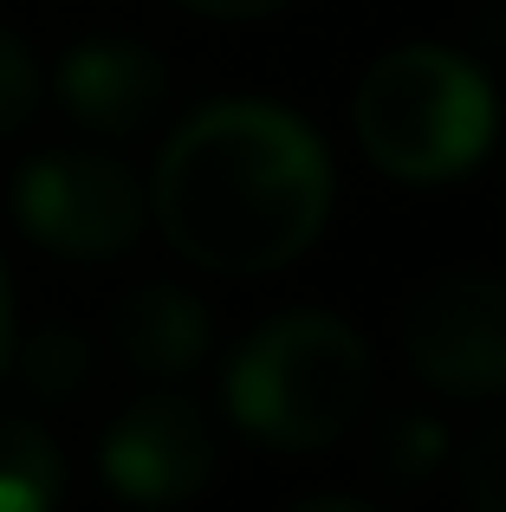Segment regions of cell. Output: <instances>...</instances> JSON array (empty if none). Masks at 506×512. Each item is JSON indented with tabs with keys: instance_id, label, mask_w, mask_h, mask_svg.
<instances>
[{
	"instance_id": "cell-14",
	"label": "cell",
	"mask_w": 506,
	"mask_h": 512,
	"mask_svg": "<svg viewBox=\"0 0 506 512\" xmlns=\"http://www.w3.org/2000/svg\"><path fill=\"white\" fill-rule=\"evenodd\" d=\"M182 7H195V13H215V20H260V13H279V7H292V0H182Z\"/></svg>"
},
{
	"instance_id": "cell-2",
	"label": "cell",
	"mask_w": 506,
	"mask_h": 512,
	"mask_svg": "<svg viewBox=\"0 0 506 512\" xmlns=\"http://www.w3.org/2000/svg\"><path fill=\"white\" fill-rule=\"evenodd\" d=\"M370 402V344L325 312L260 325L228 363V415L266 448H331Z\"/></svg>"
},
{
	"instance_id": "cell-11",
	"label": "cell",
	"mask_w": 506,
	"mask_h": 512,
	"mask_svg": "<svg viewBox=\"0 0 506 512\" xmlns=\"http://www.w3.org/2000/svg\"><path fill=\"white\" fill-rule=\"evenodd\" d=\"M442 454H448V435L429 422V415H396V422L383 428V441H377V467L390 480H403V487L429 480Z\"/></svg>"
},
{
	"instance_id": "cell-10",
	"label": "cell",
	"mask_w": 506,
	"mask_h": 512,
	"mask_svg": "<svg viewBox=\"0 0 506 512\" xmlns=\"http://www.w3.org/2000/svg\"><path fill=\"white\" fill-rule=\"evenodd\" d=\"M91 376V344L78 338V331H39L33 344H26V389L33 396H78V383Z\"/></svg>"
},
{
	"instance_id": "cell-1",
	"label": "cell",
	"mask_w": 506,
	"mask_h": 512,
	"mask_svg": "<svg viewBox=\"0 0 506 512\" xmlns=\"http://www.w3.org/2000/svg\"><path fill=\"white\" fill-rule=\"evenodd\" d=\"M156 221L208 273H273L299 260L331 214L325 143L279 104H208L156 163Z\"/></svg>"
},
{
	"instance_id": "cell-5",
	"label": "cell",
	"mask_w": 506,
	"mask_h": 512,
	"mask_svg": "<svg viewBox=\"0 0 506 512\" xmlns=\"http://www.w3.org/2000/svg\"><path fill=\"white\" fill-rule=\"evenodd\" d=\"M403 357L448 396L506 389V279L448 273L403 305Z\"/></svg>"
},
{
	"instance_id": "cell-9",
	"label": "cell",
	"mask_w": 506,
	"mask_h": 512,
	"mask_svg": "<svg viewBox=\"0 0 506 512\" xmlns=\"http://www.w3.org/2000/svg\"><path fill=\"white\" fill-rule=\"evenodd\" d=\"M65 493L59 448L20 415H0V512H39Z\"/></svg>"
},
{
	"instance_id": "cell-3",
	"label": "cell",
	"mask_w": 506,
	"mask_h": 512,
	"mask_svg": "<svg viewBox=\"0 0 506 512\" xmlns=\"http://www.w3.org/2000/svg\"><path fill=\"white\" fill-rule=\"evenodd\" d=\"M357 143L396 182H448L494 143V91L448 46H396L357 85Z\"/></svg>"
},
{
	"instance_id": "cell-13",
	"label": "cell",
	"mask_w": 506,
	"mask_h": 512,
	"mask_svg": "<svg viewBox=\"0 0 506 512\" xmlns=\"http://www.w3.org/2000/svg\"><path fill=\"white\" fill-rule=\"evenodd\" d=\"M33 104H39V65H33V52H26L13 33H0V137L20 130L26 117H33Z\"/></svg>"
},
{
	"instance_id": "cell-12",
	"label": "cell",
	"mask_w": 506,
	"mask_h": 512,
	"mask_svg": "<svg viewBox=\"0 0 506 512\" xmlns=\"http://www.w3.org/2000/svg\"><path fill=\"white\" fill-rule=\"evenodd\" d=\"M461 493L481 512H506V415H494V422L461 448Z\"/></svg>"
},
{
	"instance_id": "cell-8",
	"label": "cell",
	"mask_w": 506,
	"mask_h": 512,
	"mask_svg": "<svg viewBox=\"0 0 506 512\" xmlns=\"http://www.w3.org/2000/svg\"><path fill=\"white\" fill-rule=\"evenodd\" d=\"M111 338L124 350V363L156 376L195 370L208 357V312L202 299H189L182 286H137L111 318Z\"/></svg>"
},
{
	"instance_id": "cell-7",
	"label": "cell",
	"mask_w": 506,
	"mask_h": 512,
	"mask_svg": "<svg viewBox=\"0 0 506 512\" xmlns=\"http://www.w3.org/2000/svg\"><path fill=\"white\" fill-rule=\"evenodd\" d=\"M59 98L78 124L104 130V137H137L169 104V72L137 39H85L59 65Z\"/></svg>"
},
{
	"instance_id": "cell-4",
	"label": "cell",
	"mask_w": 506,
	"mask_h": 512,
	"mask_svg": "<svg viewBox=\"0 0 506 512\" xmlns=\"http://www.w3.org/2000/svg\"><path fill=\"white\" fill-rule=\"evenodd\" d=\"M13 214L39 247L65 260H111L143 227V188L137 175L111 156H39L13 182Z\"/></svg>"
},
{
	"instance_id": "cell-6",
	"label": "cell",
	"mask_w": 506,
	"mask_h": 512,
	"mask_svg": "<svg viewBox=\"0 0 506 512\" xmlns=\"http://www.w3.org/2000/svg\"><path fill=\"white\" fill-rule=\"evenodd\" d=\"M208 474H215V435H208L202 409L182 396L137 402L104 435V480L124 500H189L208 487Z\"/></svg>"
},
{
	"instance_id": "cell-15",
	"label": "cell",
	"mask_w": 506,
	"mask_h": 512,
	"mask_svg": "<svg viewBox=\"0 0 506 512\" xmlns=\"http://www.w3.org/2000/svg\"><path fill=\"white\" fill-rule=\"evenodd\" d=\"M7 325H13V279H7V260H0V357H7Z\"/></svg>"
}]
</instances>
